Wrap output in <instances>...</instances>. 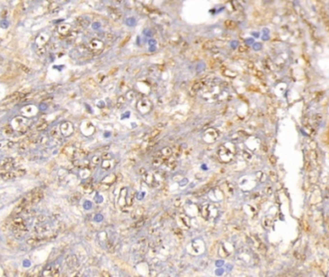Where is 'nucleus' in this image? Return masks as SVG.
Returning <instances> with one entry per match:
<instances>
[{"label":"nucleus","instance_id":"1","mask_svg":"<svg viewBox=\"0 0 329 277\" xmlns=\"http://www.w3.org/2000/svg\"><path fill=\"white\" fill-rule=\"evenodd\" d=\"M1 177L3 180H7V181H11L13 180L16 177V174L15 172L12 171H5L4 173H1Z\"/></svg>","mask_w":329,"mask_h":277},{"label":"nucleus","instance_id":"3","mask_svg":"<svg viewBox=\"0 0 329 277\" xmlns=\"http://www.w3.org/2000/svg\"><path fill=\"white\" fill-rule=\"evenodd\" d=\"M43 197V193L42 191H38L37 193H33V197H32V203H38L40 202L42 198Z\"/></svg>","mask_w":329,"mask_h":277},{"label":"nucleus","instance_id":"5","mask_svg":"<svg viewBox=\"0 0 329 277\" xmlns=\"http://www.w3.org/2000/svg\"><path fill=\"white\" fill-rule=\"evenodd\" d=\"M47 127H48V123H46V122L39 123L37 126V131H45V129Z\"/></svg>","mask_w":329,"mask_h":277},{"label":"nucleus","instance_id":"4","mask_svg":"<svg viewBox=\"0 0 329 277\" xmlns=\"http://www.w3.org/2000/svg\"><path fill=\"white\" fill-rule=\"evenodd\" d=\"M26 243L30 246H36L40 243V239L38 238H30L26 241Z\"/></svg>","mask_w":329,"mask_h":277},{"label":"nucleus","instance_id":"2","mask_svg":"<svg viewBox=\"0 0 329 277\" xmlns=\"http://www.w3.org/2000/svg\"><path fill=\"white\" fill-rule=\"evenodd\" d=\"M13 163H15V161H13V159L12 158H8L6 159L3 163H2V168L4 169H10L12 168L13 166Z\"/></svg>","mask_w":329,"mask_h":277}]
</instances>
